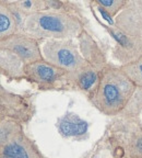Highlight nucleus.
Masks as SVG:
<instances>
[{"label":"nucleus","instance_id":"1","mask_svg":"<svg viewBox=\"0 0 142 158\" xmlns=\"http://www.w3.org/2000/svg\"><path fill=\"white\" fill-rule=\"evenodd\" d=\"M135 87L121 69H108L100 80L94 98L101 109L108 112L118 111L129 100Z\"/></svg>","mask_w":142,"mask_h":158},{"label":"nucleus","instance_id":"2","mask_svg":"<svg viewBox=\"0 0 142 158\" xmlns=\"http://www.w3.org/2000/svg\"><path fill=\"white\" fill-rule=\"evenodd\" d=\"M79 27L74 18L64 13L35 12L25 20V30L38 37H70L77 34Z\"/></svg>","mask_w":142,"mask_h":158},{"label":"nucleus","instance_id":"3","mask_svg":"<svg viewBox=\"0 0 142 158\" xmlns=\"http://www.w3.org/2000/svg\"><path fill=\"white\" fill-rule=\"evenodd\" d=\"M43 54L47 62L62 70H78L84 66V60L72 43L50 40L43 46Z\"/></svg>","mask_w":142,"mask_h":158},{"label":"nucleus","instance_id":"4","mask_svg":"<svg viewBox=\"0 0 142 158\" xmlns=\"http://www.w3.org/2000/svg\"><path fill=\"white\" fill-rule=\"evenodd\" d=\"M1 49L10 53V62H14L18 66L20 63L24 65L38 62L42 58L37 43L32 37L23 36V35H11L1 40Z\"/></svg>","mask_w":142,"mask_h":158},{"label":"nucleus","instance_id":"5","mask_svg":"<svg viewBox=\"0 0 142 158\" xmlns=\"http://www.w3.org/2000/svg\"><path fill=\"white\" fill-rule=\"evenodd\" d=\"M23 72H25V74L34 81L53 82L61 76L65 70L56 66H53L49 63L47 64V63L38 60V62L26 65L23 68Z\"/></svg>","mask_w":142,"mask_h":158},{"label":"nucleus","instance_id":"6","mask_svg":"<svg viewBox=\"0 0 142 158\" xmlns=\"http://www.w3.org/2000/svg\"><path fill=\"white\" fill-rule=\"evenodd\" d=\"M59 130L66 136L82 135L88 130V124L76 115H67L60 121Z\"/></svg>","mask_w":142,"mask_h":158},{"label":"nucleus","instance_id":"7","mask_svg":"<svg viewBox=\"0 0 142 158\" xmlns=\"http://www.w3.org/2000/svg\"><path fill=\"white\" fill-rule=\"evenodd\" d=\"M15 20L13 18L12 12L5 9L3 3H1V10H0V34L1 39H6L8 36L13 35L15 32Z\"/></svg>","mask_w":142,"mask_h":158},{"label":"nucleus","instance_id":"8","mask_svg":"<svg viewBox=\"0 0 142 158\" xmlns=\"http://www.w3.org/2000/svg\"><path fill=\"white\" fill-rule=\"evenodd\" d=\"M120 69L127 75V77L133 84L142 87V57L136 59L135 62L124 65Z\"/></svg>","mask_w":142,"mask_h":158},{"label":"nucleus","instance_id":"9","mask_svg":"<svg viewBox=\"0 0 142 158\" xmlns=\"http://www.w3.org/2000/svg\"><path fill=\"white\" fill-rule=\"evenodd\" d=\"M3 158H29L25 149L19 144H9L3 149Z\"/></svg>","mask_w":142,"mask_h":158},{"label":"nucleus","instance_id":"10","mask_svg":"<svg viewBox=\"0 0 142 158\" xmlns=\"http://www.w3.org/2000/svg\"><path fill=\"white\" fill-rule=\"evenodd\" d=\"M97 80V75L94 70H88V72L83 73L81 75V77L79 78V85L82 89H90L91 87L95 84V81Z\"/></svg>","mask_w":142,"mask_h":158},{"label":"nucleus","instance_id":"11","mask_svg":"<svg viewBox=\"0 0 142 158\" xmlns=\"http://www.w3.org/2000/svg\"><path fill=\"white\" fill-rule=\"evenodd\" d=\"M101 6H103L105 8H108V9H112L114 12H116V9L118 7L123 5V2H118V1H113V0H100L98 1Z\"/></svg>","mask_w":142,"mask_h":158},{"label":"nucleus","instance_id":"12","mask_svg":"<svg viewBox=\"0 0 142 158\" xmlns=\"http://www.w3.org/2000/svg\"><path fill=\"white\" fill-rule=\"evenodd\" d=\"M98 10H100L101 15H102L104 17V19H105L106 21H107V22H109L110 24H113V23H114V22H113V19H112V17H110V15H108L107 12H106L105 9H103L102 7H100V8H98Z\"/></svg>","mask_w":142,"mask_h":158},{"label":"nucleus","instance_id":"13","mask_svg":"<svg viewBox=\"0 0 142 158\" xmlns=\"http://www.w3.org/2000/svg\"><path fill=\"white\" fill-rule=\"evenodd\" d=\"M139 148H140V151H142V139L139 141Z\"/></svg>","mask_w":142,"mask_h":158}]
</instances>
